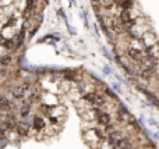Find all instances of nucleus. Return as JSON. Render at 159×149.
<instances>
[{
    "label": "nucleus",
    "instance_id": "nucleus-1",
    "mask_svg": "<svg viewBox=\"0 0 159 149\" xmlns=\"http://www.w3.org/2000/svg\"><path fill=\"white\" fill-rule=\"evenodd\" d=\"M84 100L88 102L91 106H94V109H96V110L105 105V100H103V98H102L101 95H98V93H95V92L87 93V95L84 96Z\"/></svg>",
    "mask_w": 159,
    "mask_h": 149
},
{
    "label": "nucleus",
    "instance_id": "nucleus-2",
    "mask_svg": "<svg viewBox=\"0 0 159 149\" xmlns=\"http://www.w3.org/2000/svg\"><path fill=\"white\" fill-rule=\"evenodd\" d=\"M96 121L103 127H108V125H110V116L105 111L96 110Z\"/></svg>",
    "mask_w": 159,
    "mask_h": 149
},
{
    "label": "nucleus",
    "instance_id": "nucleus-3",
    "mask_svg": "<svg viewBox=\"0 0 159 149\" xmlns=\"http://www.w3.org/2000/svg\"><path fill=\"white\" fill-rule=\"evenodd\" d=\"M29 89V85L28 84H22V85H20L18 88H16L13 91V95L16 99H22L24 96H25V92Z\"/></svg>",
    "mask_w": 159,
    "mask_h": 149
},
{
    "label": "nucleus",
    "instance_id": "nucleus-4",
    "mask_svg": "<svg viewBox=\"0 0 159 149\" xmlns=\"http://www.w3.org/2000/svg\"><path fill=\"white\" fill-rule=\"evenodd\" d=\"M119 18H120L124 24L134 22V17H133V14H131L130 10H123V11H120V17H119Z\"/></svg>",
    "mask_w": 159,
    "mask_h": 149
},
{
    "label": "nucleus",
    "instance_id": "nucleus-5",
    "mask_svg": "<svg viewBox=\"0 0 159 149\" xmlns=\"http://www.w3.org/2000/svg\"><path fill=\"white\" fill-rule=\"evenodd\" d=\"M17 125H18V123H17L16 117L14 116H7L6 121H4V127L9 128V130H14V128H17Z\"/></svg>",
    "mask_w": 159,
    "mask_h": 149
},
{
    "label": "nucleus",
    "instance_id": "nucleus-6",
    "mask_svg": "<svg viewBox=\"0 0 159 149\" xmlns=\"http://www.w3.org/2000/svg\"><path fill=\"white\" fill-rule=\"evenodd\" d=\"M32 127L35 128L36 131H42L45 128V120L42 117H34V120H32Z\"/></svg>",
    "mask_w": 159,
    "mask_h": 149
},
{
    "label": "nucleus",
    "instance_id": "nucleus-7",
    "mask_svg": "<svg viewBox=\"0 0 159 149\" xmlns=\"http://www.w3.org/2000/svg\"><path fill=\"white\" fill-rule=\"evenodd\" d=\"M24 38H25V29H21V31L17 34V38H16V48L14 49H18L22 46V43H24Z\"/></svg>",
    "mask_w": 159,
    "mask_h": 149
},
{
    "label": "nucleus",
    "instance_id": "nucleus-8",
    "mask_svg": "<svg viewBox=\"0 0 159 149\" xmlns=\"http://www.w3.org/2000/svg\"><path fill=\"white\" fill-rule=\"evenodd\" d=\"M13 107H14V105L7 98H4V96L0 98V109L2 110H10V109H13Z\"/></svg>",
    "mask_w": 159,
    "mask_h": 149
},
{
    "label": "nucleus",
    "instance_id": "nucleus-9",
    "mask_svg": "<svg viewBox=\"0 0 159 149\" xmlns=\"http://www.w3.org/2000/svg\"><path fill=\"white\" fill-rule=\"evenodd\" d=\"M16 130H17V133H18V135H21V136L28 135V125H27L25 123H20Z\"/></svg>",
    "mask_w": 159,
    "mask_h": 149
},
{
    "label": "nucleus",
    "instance_id": "nucleus-10",
    "mask_svg": "<svg viewBox=\"0 0 159 149\" xmlns=\"http://www.w3.org/2000/svg\"><path fill=\"white\" fill-rule=\"evenodd\" d=\"M0 45L6 49H14L16 48V42H14V39H2V41H0Z\"/></svg>",
    "mask_w": 159,
    "mask_h": 149
},
{
    "label": "nucleus",
    "instance_id": "nucleus-11",
    "mask_svg": "<svg viewBox=\"0 0 159 149\" xmlns=\"http://www.w3.org/2000/svg\"><path fill=\"white\" fill-rule=\"evenodd\" d=\"M119 7L121 9V11L123 10H130L133 7V3H131L130 0H121L120 3H119Z\"/></svg>",
    "mask_w": 159,
    "mask_h": 149
},
{
    "label": "nucleus",
    "instance_id": "nucleus-12",
    "mask_svg": "<svg viewBox=\"0 0 159 149\" xmlns=\"http://www.w3.org/2000/svg\"><path fill=\"white\" fill-rule=\"evenodd\" d=\"M29 110H31V105H29V103H24V105L21 106V110H20L22 117H27L29 114Z\"/></svg>",
    "mask_w": 159,
    "mask_h": 149
},
{
    "label": "nucleus",
    "instance_id": "nucleus-13",
    "mask_svg": "<svg viewBox=\"0 0 159 149\" xmlns=\"http://www.w3.org/2000/svg\"><path fill=\"white\" fill-rule=\"evenodd\" d=\"M64 78L66 79H70V81H77L76 78V71H64Z\"/></svg>",
    "mask_w": 159,
    "mask_h": 149
},
{
    "label": "nucleus",
    "instance_id": "nucleus-14",
    "mask_svg": "<svg viewBox=\"0 0 159 149\" xmlns=\"http://www.w3.org/2000/svg\"><path fill=\"white\" fill-rule=\"evenodd\" d=\"M11 63V56H2L0 57V64L2 66H7Z\"/></svg>",
    "mask_w": 159,
    "mask_h": 149
},
{
    "label": "nucleus",
    "instance_id": "nucleus-15",
    "mask_svg": "<svg viewBox=\"0 0 159 149\" xmlns=\"http://www.w3.org/2000/svg\"><path fill=\"white\" fill-rule=\"evenodd\" d=\"M50 123H52V124H57V118L50 117Z\"/></svg>",
    "mask_w": 159,
    "mask_h": 149
}]
</instances>
